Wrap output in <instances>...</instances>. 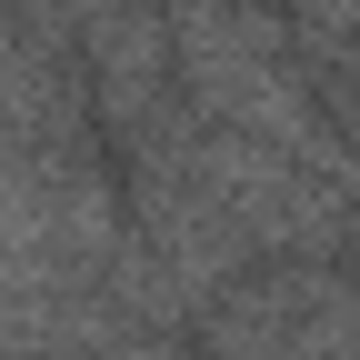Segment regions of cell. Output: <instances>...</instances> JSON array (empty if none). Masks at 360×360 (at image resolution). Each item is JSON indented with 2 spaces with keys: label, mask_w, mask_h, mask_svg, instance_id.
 <instances>
[{
  "label": "cell",
  "mask_w": 360,
  "mask_h": 360,
  "mask_svg": "<svg viewBox=\"0 0 360 360\" xmlns=\"http://www.w3.org/2000/svg\"><path fill=\"white\" fill-rule=\"evenodd\" d=\"M300 20H321V30H360V0H290Z\"/></svg>",
  "instance_id": "obj_1"
}]
</instances>
